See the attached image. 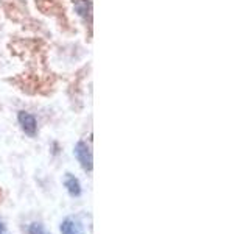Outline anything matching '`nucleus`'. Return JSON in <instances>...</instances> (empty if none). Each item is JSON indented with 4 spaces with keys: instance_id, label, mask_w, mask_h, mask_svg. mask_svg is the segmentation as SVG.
Returning <instances> with one entry per match:
<instances>
[{
    "instance_id": "obj_1",
    "label": "nucleus",
    "mask_w": 249,
    "mask_h": 234,
    "mask_svg": "<svg viewBox=\"0 0 249 234\" xmlns=\"http://www.w3.org/2000/svg\"><path fill=\"white\" fill-rule=\"evenodd\" d=\"M72 3H73L75 14L83 20V23L89 28V33H90V28H92V0H72Z\"/></svg>"
},
{
    "instance_id": "obj_2",
    "label": "nucleus",
    "mask_w": 249,
    "mask_h": 234,
    "mask_svg": "<svg viewBox=\"0 0 249 234\" xmlns=\"http://www.w3.org/2000/svg\"><path fill=\"white\" fill-rule=\"evenodd\" d=\"M75 156L86 172H92V169H93L92 152H90V147L86 144L84 140H80V142L75 145Z\"/></svg>"
},
{
    "instance_id": "obj_3",
    "label": "nucleus",
    "mask_w": 249,
    "mask_h": 234,
    "mask_svg": "<svg viewBox=\"0 0 249 234\" xmlns=\"http://www.w3.org/2000/svg\"><path fill=\"white\" fill-rule=\"evenodd\" d=\"M18 120L22 131L25 133L27 136L30 137H35L36 136V131H37V122H36V117L33 114H30L27 111H20L18 114Z\"/></svg>"
},
{
    "instance_id": "obj_4",
    "label": "nucleus",
    "mask_w": 249,
    "mask_h": 234,
    "mask_svg": "<svg viewBox=\"0 0 249 234\" xmlns=\"http://www.w3.org/2000/svg\"><path fill=\"white\" fill-rule=\"evenodd\" d=\"M61 234H84V228L80 220L72 217H67L66 220H62L61 226H59Z\"/></svg>"
},
{
    "instance_id": "obj_5",
    "label": "nucleus",
    "mask_w": 249,
    "mask_h": 234,
    "mask_svg": "<svg viewBox=\"0 0 249 234\" xmlns=\"http://www.w3.org/2000/svg\"><path fill=\"white\" fill-rule=\"evenodd\" d=\"M64 186H66V189L69 191V194L72 195V197H80V195H81V184H80V179H78L75 175H72V174H66Z\"/></svg>"
},
{
    "instance_id": "obj_6",
    "label": "nucleus",
    "mask_w": 249,
    "mask_h": 234,
    "mask_svg": "<svg viewBox=\"0 0 249 234\" xmlns=\"http://www.w3.org/2000/svg\"><path fill=\"white\" fill-rule=\"evenodd\" d=\"M28 234H50V233L44 228V225H42V223L35 222V223H31V225L28 226Z\"/></svg>"
},
{
    "instance_id": "obj_7",
    "label": "nucleus",
    "mask_w": 249,
    "mask_h": 234,
    "mask_svg": "<svg viewBox=\"0 0 249 234\" xmlns=\"http://www.w3.org/2000/svg\"><path fill=\"white\" fill-rule=\"evenodd\" d=\"M0 234H6V230H5V225L2 222V218H0Z\"/></svg>"
}]
</instances>
